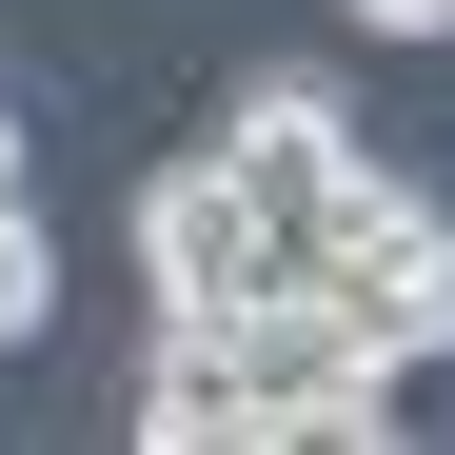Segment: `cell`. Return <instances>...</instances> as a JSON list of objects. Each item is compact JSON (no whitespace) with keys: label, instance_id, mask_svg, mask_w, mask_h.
<instances>
[{"label":"cell","instance_id":"5","mask_svg":"<svg viewBox=\"0 0 455 455\" xmlns=\"http://www.w3.org/2000/svg\"><path fill=\"white\" fill-rule=\"evenodd\" d=\"M60 317V238H40V198H0V356H20Z\"/></svg>","mask_w":455,"mask_h":455},{"label":"cell","instance_id":"3","mask_svg":"<svg viewBox=\"0 0 455 455\" xmlns=\"http://www.w3.org/2000/svg\"><path fill=\"white\" fill-rule=\"evenodd\" d=\"M139 297H159V317H238V297H277L258 198L218 179V159H159V179H139Z\"/></svg>","mask_w":455,"mask_h":455},{"label":"cell","instance_id":"1","mask_svg":"<svg viewBox=\"0 0 455 455\" xmlns=\"http://www.w3.org/2000/svg\"><path fill=\"white\" fill-rule=\"evenodd\" d=\"M317 297L356 317V356H376V376H416V356H455V218H435L416 179H376V159H356V198H337V238H317Z\"/></svg>","mask_w":455,"mask_h":455},{"label":"cell","instance_id":"4","mask_svg":"<svg viewBox=\"0 0 455 455\" xmlns=\"http://www.w3.org/2000/svg\"><path fill=\"white\" fill-rule=\"evenodd\" d=\"M277 416H258V376H238V337L218 317H159V356H139V455H258Z\"/></svg>","mask_w":455,"mask_h":455},{"label":"cell","instance_id":"6","mask_svg":"<svg viewBox=\"0 0 455 455\" xmlns=\"http://www.w3.org/2000/svg\"><path fill=\"white\" fill-rule=\"evenodd\" d=\"M356 40H455V0H356Z\"/></svg>","mask_w":455,"mask_h":455},{"label":"cell","instance_id":"2","mask_svg":"<svg viewBox=\"0 0 455 455\" xmlns=\"http://www.w3.org/2000/svg\"><path fill=\"white\" fill-rule=\"evenodd\" d=\"M198 159L238 179V198H258V258H277V277H317V238H337V198H356V119H337L317 80H238Z\"/></svg>","mask_w":455,"mask_h":455}]
</instances>
